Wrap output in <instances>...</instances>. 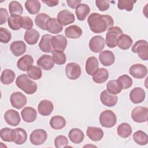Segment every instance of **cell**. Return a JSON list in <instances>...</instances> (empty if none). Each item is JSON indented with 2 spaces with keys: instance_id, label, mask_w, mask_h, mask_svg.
I'll return each instance as SVG.
<instances>
[{
  "instance_id": "obj_1",
  "label": "cell",
  "mask_w": 148,
  "mask_h": 148,
  "mask_svg": "<svg viewBox=\"0 0 148 148\" xmlns=\"http://www.w3.org/2000/svg\"><path fill=\"white\" fill-rule=\"evenodd\" d=\"M87 23L91 31L99 34L108 30L113 27V18L107 14H100L98 13H91L87 18Z\"/></svg>"
},
{
  "instance_id": "obj_2",
  "label": "cell",
  "mask_w": 148,
  "mask_h": 148,
  "mask_svg": "<svg viewBox=\"0 0 148 148\" xmlns=\"http://www.w3.org/2000/svg\"><path fill=\"white\" fill-rule=\"evenodd\" d=\"M16 86L27 94H34L38 88L36 83L29 79L28 75H19L16 79Z\"/></svg>"
},
{
  "instance_id": "obj_3",
  "label": "cell",
  "mask_w": 148,
  "mask_h": 148,
  "mask_svg": "<svg viewBox=\"0 0 148 148\" xmlns=\"http://www.w3.org/2000/svg\"><path fill=\"white\" fill-rule=\"evenodd\" d=\"M123 34L122 29L117 26L112 27L109 28L106 34L105 41L106 46L110 48H114L117 46L118 39Z\"/></svg>"
},
{
  "instance_id": "obj_4",
  "label": "cell",
  "mask_w": 148,
  "mask_h": 148,
  "mask_svg": "<svg viewBox=\"0 0 148 148\" xmlns=\"http://www.w3.org/2000/svg\"><path fill=\"white\" fill-rule=\"evenodd\" d=\"M99 120L101 125L105 128H112L117 123V117L115 113L110 110H106L102 112Z\"/></svg>"
},
{
  "instance_id": "obj_5",
  "label": "cell",
  "mask_w": 148,
  "mask_h": 148,
  "mask_svg": "<svg viewBox=\"0 0 148 148\" xmlns=\"http://www.w3.org/2000/svg\"><path fill=\"white\" fill-rule=\"evenodd\" d=\"M132 51L137 53L139 57L144 61L148 60V44L145 40L136 41L132 47Z\"/></svg>"
},
{
  "instance_id": "obj_6",
  "label": "cell",
  "mask_w": 148,
  "mask_h": 148,
  "mask_svg": "<svg viewBox=\"0 0 148 148\" xmlns=\"http://www.w3.org/2000/svg\"><path fill=\"white\" fill-rule=\"evenodd\" d=\"M148 109L143 106H136L134 108L131 112L132 120L136 123H144L147 120Z\"/></svg>"
},
{
  "instance_id": "obj_7",
  "label": "cell",
  "mask_w": 148,
  "mask_h": 148,
  "mask_svg": "<svg viewBox=\"0 0 148 148\" xmlns=\"http://www.w3.org/2000/svg\"><path fill=\"white\" fill-rule=\"evenodd\" d=\"M47 138V134L45 130L36 129L31 133L29 140L32 144L38 146L43 144L46 140Z\"/></svg>"
},
{
  "instance_id": "obj_8",
  "label": "cell",
  "mask_w": 148,
  "mask_h": 148,
  "mask_svg": "<svg viewBox=\"0 0 148 148\" xmlns=\"http://www.w3.org/2000/svg\"><path fill=\"white\" fill-rule=\"evenodd\" d=\"M10 101L12 106L17 109H20L27 103L26 96L21 92H14L10 97Z\"/></svg>"
},
{
  "instance_id": "obj_9",
  "label": "cell",
  "mask_w": 148,
  "mask_h": 148,
  "mask_svg": "<svg viewBox=\"0 0 148 148\" xmlns=\"http://www.w3.org/2000/svg\"><path fill=\"white\" fill-rule=\"evenodd\" d=\"M81 68L76 62H70L65 67L66 76L71 80H76L81 75Z\"/></svg>"
},
{
  "instance_id": "obj_10",
  "label": "cell",
  "mask_w": 148,
  "mask_h": 148,
  "mask_svg": "<svg viewBox=\"0 0 148 148\" xmlns=\"http://www.w3.org/2000/svg\"><path fill=\"white\" fill-rule=\"evenodd\" d=\"M129 73L134 78L140 79L146 76L147 69L142 64H135L130 68Z\"/></svg>"
},
{
  "instance_id": "obj_11",
  "label": "cell",
  "mask_w": 148,
  "mask_h": 148,
  "mask_svg": "<svg viewBox=\"0 0 148 148\" xmlns=\"http://www.w3.org/2000/svg\"><path fill=\"white\" fill-rule=\"evenodd\" d=\"M105 39L100 35L92 37L89 42V48L94 53L101 52L105 47Z\"/></svg>"
},
{
  "instance_id": "obj_12",
  "label": "cell",
  "mask_w": 148,
  "mask_h": 148,
  "mask_svg": "<svg viewBox=\"0 0 148 148\" xmlns=\"http://www.w3.org/2000/svg\"><path fill=\"white\" fill-rule=\"evenodd\" d=\"M57 20L63 26L73 23L75 20L74 14L68 10H62L57 14Z\"/></svg>"
},
{
  "instance_id": "obj_13",
  "label": "cell",
  "mask_w": 148,
  "mask_h": 148,
  "mask_svg": "<svg viewBox=\"0 0 148 148\" xmlns=\"http://www.w3.org/2000/svg\"><path fill=\"white\" fill-rule=\"evenodd\" d=\"M100 100L105 106L113 107L117 103L118 98L116 95L110 94L106 90H105L100 94Z\"/></svg>"
},
{
  "instance_id": "obj_14",
  "label": "cell",
  "mask_w": 148,
  "mask_h": 148,
  "mask_svg": "<svg viewBox=\"0 0 148 148\" xmlns=\"http://www.w3.org/2000/svg\"><path fill=\"white\" fill-rule=\"evenodd\" d=\"M4 119L6 123L12 126H17L21 120L18 112L13 109L8 110L5 113Z\"/></svg>"
},
{
  "instance_id": "obj_15",
  "label": "cell",
  "mask_w": 148,
  "mask_h": 148,
  "mask_svg": "<svg viewBox=\"0 0 148 148\" xmlns=\"http://www.w3.org/2000/svg\"><path fill=\"white\" fill-rule=\"evenodd\" d=\"M51 45L54 50L64 51L67 46V39L62 35L53 36L51 38Z\"/></svg>"
},
{
  "instance_id": "obj_16",
  "label": "cell",
  "mask_w": 148,
  "mask_h": 148,
  "mask_svg": "<svg viewBox=\"0 0 148 148\" xmlns=\"http://www.w3.org/2000/svg\"><path fill=\"white\" fill-rule=\"evenodd\" d=\"M145 91L140 87H135L133 88L130 93V98L131 102L137 104L142 102L145 99Z\"/></svg>"
},
{
  "instance_id": "obj_17",
  "label": "cell",
  "mask_w": 148,
  "mask_h": 148,
  "mask_svg": "<svg viewBox=\"0 0 148 148\" xmlns=\"http://www.w3.org/2000/svg\"><path fill=\"white\" fill-rule=\"evenodd\" d=\"M54 109L53 104L51 101L47 99L41 101L38 106V111L39 113L43 116L50 115Z\"/></svg>"
},
{
  "instance_id": "obj_18",
  "label": "cell",
  "mask_w": 148,
  "mask_h": 148,
  "mask_svg": "<svg viewBox=\"0 0 148 148\" xmlns=\"http://www.w3.org/2000/svg\"><path fill=\"white\" fill-rule=\"evenodd\" d=\"M36 64L42 69L49 71L54 67V62L52 57L50 55L43 54L37 60Z\"/></svg>"
},
{
  "instance_id": "obj_19",
  "label": "cell",
  "mask_w": 148,
  "mask_h": 148,
  "mask_svg": "<svg viewBox=\"0 0 148 148\" xmlns=\"http://www.w3.org/2000/svg\"><path fill=\"white\" fill-rule=\"evenodd\" d=\"M52 36L50 34H45L42 36L39 43V47L43 52L49 53L54 50L51 45Z\"/></svg>"
},
{
  "instance_id": "obj_20",
  "label": "cell",
  "mask_w": 148,
  "mask_h": 148,
  "mask_svg": "<svg viewBox=\"0 0 148 148\" xmlns=\"http://www.w3.org/2000/svg\"><path fill=\"white\" fill-rule=\"evenodd\" d=\"M99 60L104 66H110L113 64L115 61V56L113 53L110 50H104L100 53Z\"/></svg>"
},
{
  "instance_id": "obj_21",
  "label": "cell",
  "mask_w": 148,
  "mask_h": 148,
  "mask_svg": "<svg viewBox=\"0 0 148 148\" xmlns=\"http://www.w3.org/2000/svg\"><path fill=\"white\" fill-rule=\"evenodd\" d=\"M26 45L22 40L14 41L10 46V51L16 57H18L24 54L26 51Z\"/></svg>"
},
{
  "instance_id": "obj_22",
  "label": "cell",
  "mask_w": 148,
  "mask_h": 148,
  "mask_svg": "<svg viewBox=\"0 0 148 148\" xmlns=\"http://www.w3.org/2000/svg\"><path fill=\"white\" fill-rule=\"evenodd\" d=\"M46 29L49 32L55 34L61 32L63 29L62 25L58 22L56 18H50L46 24Z\"/></svg>"
},
{
  "instance_id": "obj_23",
  "label": "cell",
  "mask_w": 148,
  "mask_h": 148,
  "mask_svg": "<svg viewBox=\"0 0 148 148\" xmlns=\"http://www.w3.org/2000/svg\"><path fill=\"white\" fill-rule=\"evenodd\" d=\"M87 136L93 141H99L103 136V131L101 128L88 127L86 131Z\"/></svg>"
},
{
  "instance_id": "obj_24",
  "label": "cell",
  "mask_w": 148,
  "mask_h": 148,
  "mask_svg": "<svg viewBox=\"0 0 148 148\" xmlns=\"http://www.w3.org/2000/svg\"><path fill=\"white\" fill-rule=\"evenodd\" d=\"M34 63V59L30 56L26 54L21 57L17 62V67L22 71H27Z\"/></svg>"
},
{
  "instance_id": "obj_25",
  "label": "cell",
  "mask_w": 148,
  "mask_h": 148,
  "mask_svg": "<svg viewBox=\"0 0 148 148\" xmlns=\"http://www.w3.org/2000/svg\"><path fill=\"white\" fill-rule=\"evenodd\" d=\"M109 77V72L104 68H98L92 75L93 81L98 84H102L105 82Z\"/></svg>"
},
{
  "instance_id": "obj_26",
  "label": "cell",
  "mask_w": 148,
  "mask_h": 148,
  "mask_svg": "<svg viewBox=\"0 0 148 148\" xmlns=\"http://www.w3.org/2000/svg\"><path fill=\"white\" fill-rule=\"evenodd\" d=\"M21 114L23 120L27 123L34 122L37 117V112L36 110L31 107L24 108L21 110Z\"/></svg>"
},
{
  "instance_id": "obj_27",
  "label": "cell",
  "mask_w": 148,
  "mask_h": 148,
  "mask_svg": "<svg viewBox=\"0 0 148 148\" xmlns=\"http://www.w3.org/2000/svg\"><path fill=\"white\" fill-rule=\"evenodd\" d=\"M40 37L39 32L35 29L27 30L25 32L24 39L25 41L30 45H35L37 43Z\"/></svg>"
},
{
  "instance_id": "obj_28",
  "label": "cell",
  "mask_w": 148,
  "mask_h": 148,
  "mask_svg": "<svg viewBox=\"0 0 148 148\" xmlns=\"http://www.w3.org/2000/svg\"><path fill=\"white\" fill-rule=\"evenodd\" d=\"M68 137L72 142L75 144H78L80 143L84 140V135L81 130L74 128L71 129L69 132Z\"/></svg>"
},
{
  "instance_id": "obj_29",
  "label": "cell",
  "mask_w": 148,
  "mask_h": 148,
  "mask_svg": "<svg viewBox=\"0 0 148 148\" xmlns=\"http://www.w3.org/2000/svg\"><path fill=\"white\" fill-rule=\"evenodd\" d=\"M99 62L97 58L94 57H88L86 62V71L89 75H92L98 69Z\"/></svg>"
},
{
  "instance_id": "obj_30",
  "label": "cell",
  "mask_w": 148,
  "mask_h": 148,
  "mask_svg": "<svg viewBox=\"0 0 148 148\" xmlns=\"http://www.w3.org/2000/svg\"><path fill=\"white\" fill-rule=\"evenodd\" d=\"M82 29L76 25H72L65 29V36L70 39H77L82 35Z\"/></svg>"
},
{
  "instance_id": "obj_31",
  "label": "cell",
  "mask_w": 148,
  "mask_h": 148,
  "mask_svg": "<svg viewBox=\"0 0 148 148\" xmlns=\"http://www.w3.org/2000/svg\"><path fill=\"white\" fill-rule=\"evenodd\" d=\"M90 12L89 6L85 3H80L75 10V13L77 19L80 21L84 20Z\"/></svg>"
},
{
  "instance_id": "obj_32",
  "label": "cell",
  "mask_w": 148,
  "mask_h": 148,
  "mask_svg": "<svg viewBox=\"0 0 148 148\" xmlns=\"http://www.w3.org/2000/svg\"><path fill=\"white\" fill-rule=\"evenodd\" d=\"M40 3L38 0H27L25 2V8L29 13L36 14L40 9Z\"/></svg>"
},
{
  "instance_id": "obj_33",
  "label": "cell",
  "mask_w": 148,
  "mask_h": 148,
  "mask_svg": "<svg viewBox=\"0 0 148 148\" xmlns=\"http://www.w3.org/2000/svg\"><path fill=\"white\" fill-rule=\"evenodd\" d=\"M14 142L17 145H22L27 141V134L25 130L21 128L14 129Z\"/></svg>"
},
{
  "instance_id": "obj_34",
  "label": "cell",
  "mask_w": 148,
  "mask_h": 148,
  "mask_svg": "<svg viewBox=\"0 0 148 148\" xmlns=\"http://www.w3.org/2000/svg\"><path fill=\"white\" fill-rule=\"evenodd\" d=\"M132 38L127 34H122L118 39L117 45L122 50H128L132 44Z\"/></svg>"
},
{
  "instance_id": "obj_35",
  "label": "cell",
  "mask_w": 148,
  "mask_h": 148,
  "mask_svg": "<svg viewBox=\"0 0 148 148\" xmlns=\"http://www.w3.org/2000/svg\"><path fill=\"white\" fill-rule=\"evenodd\" d=\"M49 124L53 129L61 130L66 125V120L61 116H54L51 118Z\"/></svg>"
},
{
  "instance_id": "obj_36",
  "label": "cell",
  "mask_w": 148,
  "mask_h": 148,
  "mask_svg": "<svg viewBox=\"0 0 148 148\" xmlns=\"http://www.w3.org/2000/svg\"><path fill=\"white\" fill-rule=\"evenodd\" d=\"M132 130L131 125L127 123H123L120 124L117 129L118 135L123 138H128L132 134Z\"/></svg>"
},
{
  "instance_id": "obj_37",
  "label": "cell",
  "mask_w": 148,
  "mask_h": 148,
  "mask_svg": "<svg viewBox=\"0 0 148 148\" xmlns=\"http://www.w3.org/2000/svg\"><path fill=\"white\" fill-rule=\"evenodd\" d=\"M16 77V75L14 72L9 69H5L2 72L1 76V82L2 83L5 85L11 84L14 80Z\"/></svg>"
},
{
  "instance_id": "obj_38",
  "label": "cell",
  "mask_w": 148,
  "mask_h": 148,
  "mask_svg": "<svg viewBox=\"0 0 148 148\" xmlns=\"http://www.w3.org/2000/svg\"><path fill=\"white\" fill-rule=\"evenodd\" d=\"M106 88L109 93L114 95L119 94L123 89L120 83L117 80L109 81L106 84Z\"/></svg>"
},
{
  "instance_id": "obj_39",
  "label": "cell",
  "mask_w": 148,
  "mask_h": 148,
  "mask_svg": "<svg viewBox=\"0 0 148 148\" xmlns=\"http://www.w3.org/2000/svg\"><path fill=\"white\" fill-rule=\"evenodd\" d=\"M21 16L20 15H10L8 19L9 28L14 31L20 29L21 28Z\"/></svg>"
},
{
  "instance_id": "obj_40",
  "label": "cell",
  "mask_w": 148,
  "mask_h": 148,
  "mask_svg": "<svg viewBox=\"0 0 148 148\" xmlns=\"http://www.w3.org/2000/svg\"><path fill=\"white\" fill-rule=\"evenodd\" d=\"M132 137L134 140L139 145H146L148 143L147 135L141 130H139L134 132Z\"/></svg>"
},
{
  "instance_id": "obj_41",
  "label": "cell",
  "mask_w": 148,
  "mask_h": 148,
  "mask_svg": "<svg viewBox=\"0 0 148 148\" xmlns=\"http://www.w3.org/2000/svg\"><path fill=\"white\" fill-rule=\"evenodd\" d=\"M0 136L2 140L5 142H14V130L8 127L3 128L2 130H1Z\"/></svg>"
},
{
  "instance_id": "obj_42",
  "label": "cell",
  "mask_w": 148,
  "mask_h": 148,
  "mask_svg": "<svg viewBox=\"0 0 148 148\" xmlns=\"http://www.w3.org/2000/svg\"><path fill=\"white\" fill-rule=\"evenodd\" d=\"M50 16L46 13H41L38 14L35 18V23L36 25L43 30H46V24L47 20L50 18Z\"/></svg>"
},
{
  "instance_id": "obj_43",
  "label": "cell",
  "mask_w": 148,
  "mask_h": 148,
  "mask_svg": "<svg viewBox=\"0 0 148 148\" xmlns=\"http://www.w3.org/2000/svg\"><path fill=\"white\" fill-rule=\"evenodd\" d=\"M52 58L54 63L57 65H63L66 62V56L62 51L53 50L51 52Z\"/></svg>"
},
{
  "instance_id": "obj_44",
  "label": "cell",
  "mask_w": 148,
  "mask_h": 148,
  "mask_svg": "<svg viewBox=\"0 0 148 148\" xmlns=\"http://www.w3.org/2000/svg\"><path fill=\"white\" fill-rule=\"evenodd\" d=\"M9 10L11 15H21L23 13V9L21 5L16 1H13L9 4Z\"/></svg>"
},
{
  "instance_id": "obj_45",
  "label": "cell",
  "mask_w": 148,
  "mask_h": 148,
  "mask_svg": "<svg viewBox=\"0 0 148 148\" xmlns=\"http://www.w3.org/2000/svg\"><path fill=\"white\" fill-rule=\"evenodd\" d=\"M27 74L28 76L33 80H38L42 76V72L40 68L36 66H31L27 71Z\"/></svg>"
},
{
  "instance_id": "obj_46",
  "label": "cell",
  "mask_w": 148,
  "mask_h": 148,
  "mask_svg": "<svg viewBox=\"0 0 148 148\" xmlns=\"http://www.w3.org/2000/svg\"><path fill=\"white\" fill-rule=\"evenodd\" d=\"M136 1L132 0H119L117 2V7L120 10H125L131 12L133 9L134 4Z\"/></svg>"
},
{
  "instance_id": "obj_47",
  "label": "cell",
  "mask_w": 148,
  "mask_h": 148,
  "mask_svg": "<svg viewBox=\"0 0 148 148\" xmlns=\"http://www.w3.org/2000/svg\"><path fill=\"white\" fill-rule=\"evenodd\" d=\"M117 80L120 83L123 89H128L132 84V79L127 75H121Z\"/></svg>"
},
{
  "instance_id": "obj_48",
  "label": "cell",
  "mask_w": 148,
  "mask_h": 148,
  "mask_svg": "<svg viewBox=\"0 0 148 148\" xmlns=\"http://www.w3.org/2000/svg\"><path fill=\"white\" fill-rule=\"evenodd\" d=\"M54 143L55 147L57 148L65 147L68 144V140L64 135H58L55 138Z\"/></svg>"
},
{
  "instance_id": "obj_49",
  "label": "cell",
  "mask_w": 148,
  "mask_h": 148,
  "mask_svg": "<svg viewBox=\"0 0 148 148\" xmlns=\"http://www.w3.org/2000/svg\"><path fill=\"white\" fill-rule=\"evenodd\" d=\"M12 38L10 31L3 27L0 28V41L3 43H8Z\"/></svg>"
},
{
  "instance_id": "obj_50",
  "label": "cell",
  "mask_w": 148,
  "mask_h": 148,
  "mask_svg": "<svg viewBox=\"0 0 148 148\" xmlns=\"http://www.w3.org/2000/svg\"><path fill=\"white\" fill-rule=\"evenodd\" d=\"M33 21L28 16L21 17V26L23 28L29 30L32 29L33 27Z\"/></svg>"
},
{
  "instance_id": "obj_51",
  "label": "cell",
  "mask_w": 148,
  "mask_h": 148,
  "mask_svg": "<svg viewBox=\"0 0 148 148\" xmlns=\"http://www.w3.org/2000/svg\"><path fill=\"white\" fill-rule=\"evenodd\" d=\"M95 4L98 9L101 12H104L108 10L110 7L109 1L106 0H97Z\"/></svg>"
},
{
  "instance_id": "obj_52",
  "label": "cell",
  "mask_w": 148,
  "mask_h": 148,
  "mask_svg": "<svg viewBox=\"0 0 148 148\" xmlns=\"http://www.w3.org/2000/svg\"><path fill=\"white\" fill-rule=\"evenodd\" d=\"M8 19V13L6 9L0 8V24L2 25L5 23Z\"/></svg>"
},
{
  "instance_id": "obj_53",
  "label": "cell",
  "mask_w": 148,
  "mask_h": 148,
  "mask_svg": "<svg viewBox=\"0 0 148 148\" xmlns=\"http://www.w3.org/2000/svg\"><path fill=\"white\" fill-rule=\"evenodd\" d=\"M81 0H67L66 3L69 7L72 9H76L81 3Z\"/></svg>"
},
{
  "instance_id": "obj_54",
  "label": "cell",
  "mask_w": 148,
  "mask_h": 148,
  "mask_svg": "<svg viewBox=\"0 0 148 148\" xmlns=\"http://www.w3.org/2000/svg\"><path fill=\"white\" fill-rule=\"evenodd\" d=\"M42 2L46 4L49 7H53V6H57L58 4L59 1H42Z\"/></svg>"
}]
</instances>
